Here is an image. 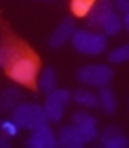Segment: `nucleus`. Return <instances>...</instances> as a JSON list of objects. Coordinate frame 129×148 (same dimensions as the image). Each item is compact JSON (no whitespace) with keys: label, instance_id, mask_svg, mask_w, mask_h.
I'll use <instances>...</instances> for the list:
<instances>
[{"label":"nucleus","instance_id":"nucleus-12","mask_svg":"<svg viewBox=\"0 0 129 148\" xmlns=\"http://www.w3.org/2000/svg\"><path fill=\"white\" fill-rule=\"evenodd\" d=\"M57 140H59V146H63V148H81L83 146V138L79 136V132L73 124L61 126V130L57 132Z\"/></svg>","mask_w":129,"mask_h":148},{"label":"nucleus","instance_id":"nucleus-3","mask_svg":"<svg viewBox=\"0 0 129 148\" xmlns=\"http://www.w3.org/2000/svg\"><path fill=\"white\" fill-rule=\"evenodd\" d=\"M8 75L18 85H32L36 81V77H38V59L34 55L22 53L8 67Z\"/></svg>","mask_w":129,"mask_h":148},{"label":"nucleus","instance_id":"nucleus-23","mask_svg":"<svg viewBox=\"0 0 129 148\" xmlns=\"http://www.w3.org/2000/svg\"><path fill=\"white\" fill-rule=\"evenodd\" d=\"M121 18H123V29H127V31H129V8L121 14Z\"/></svg>","mask_w":129,"mask_h":148},{"label":"nucleus","instance_id":"nucleus-4","mask_svg":"<svg viewBox=\"0 0 129 148\" xmlns=\"http://www.w3.org/2000/svg\"><path fill=\"white\" fill-rule=\"evenodd\" d=\"M77 79L79 83L87 85V87H105L113 81V69L109 65L97 63V65H83L77 71Z\"/></svg>","mask_w":129,"mask_h":148},{"label":"nucleus","instance_id":"nucleus-14","mask_svg":"<svg viewBox=\"0 0 129 148\" xmlns=\"http://www.w3.org/2000/svg\"><path fill=\"white\" fill-rule=\"evenodd\" d=\"M97 101H99V108L105 116H113L117 112V95L115 91L105 85V87H99V93H97Z\"/></svg>","mask_w":129,"mask_h":148},{"label":"nucleus","instance_id":"nucleus-2","mask_svg":"<svg viewBox=\"0 0 129 148\" xmlns=\"http://www.w3.org/2000/svg\"><path fill=\"white\" fill-rule=\"evenodd\" d=\"M71 45L77 53L83 55H101L107 51V35L101 31H89V29H77L71 37Z\"/></svg>","mask_w":129,"mask_h":148},{"label":"nucleus","instance_id":"nucleus-22","mask_svg":"<svg viewBox=\"0 0 129 148\" xmlns=\"http://www.w3.org/2000/svg\"><path fill=\"white\" fill-rule=\"evenodd\" d=\"M0 148H10V136H6L0 130Z\"/></svg>","mask_w":129,"mask_h":148},{"label":"nucleus","instance_id":"nucleus-6","mask_svg":"<svg viewBox=\"0 0 129 148\" xmlns=\"http://www.w3.org/2000/svg\"><path fill=\"white\" fill-rule=\"evenodd\" d=\"M71 124L77 128L79 136L83 138V144H89V142H93V140H97V138H99L97 118H95V116H91L89 112H85V110L75 112V114H73Z\"/></svg>","mask_w":129,"mask_h":148},{"label":"nucleus","instance_id":"nucleus-11","mask_svg":"<svg viewBox=\"0 0 129 148\" xmlns=\"http://www.w3.org/2000/svg\"><path fill=\"white\" fill-rule=\"evenodd\" d=\"M24 99L22 89L16 85H8L0 91V114H12V110Z\"/></svg>","mask_w":129,"mask_h":148},{"label":"nucleus","instance_id":"nucleus-19","mask_svg":"<svg viewBox=\"0 0 129 148\" xmlns=\"http://www.w3.org/2000/svg\"><path fill=\"white\" fill-rule=\"evenodd\" d=\"M95 4V0H71V10L75 16H87Z\"/></svg>","mask_w":129,"mask_h":148},{"label":"nucleus","instance_id":"nucleus-21","mask_svg":"<svg viewBox=\"0 0 129 148\" xmlns=\"http://www.w3.org/2000/svg\"><path fill=\"white\" fill-rule=\"evenodd\" d=\"M113 6H115V10L117 12H125L127 8H129V0H113Z\"/></svg>","mask_w":129,"mask_h":148},{"label":"nucleus","instance_id":"nucleus-16","mask_svg":"<svg viewBox=\"0 0 129 148\" xmlns=\"http://www.w3.org/2000/svg\"><path fill=\"white\" fill-rule=\"evenodd\" d=\"M71 97H73L75 103H79V106L85 108V110H95V108H99L97 95H95L93 91H89V89H77V91L71 93Z\"/></svg>","mask_w":129,"mask_h":148},{"label":"nucleus","instance_id":"nucleus-5","mask_svg":"<svg viewBox=\"0 0 129 148\" xmlns=\"http://www.w3.org/2000/svg\"><path fill=\"white\" fill-rule=\"evenodd\" d=\"M71 101H73V97H71L69 89H59L57 87L55 91L47 93V99H45L43 108L47 112L49 122H61V118H63V114H65V110L69 108Z\"/></svg>","mask_w":129,"mask_h":148},{"label":"nucleus","instance_id":"nucleus-7","mask_svg":"<svg viewBox=\"0 0 129 148\" xmlns=\"http://www.w3.org/2000/svg\"><path fill=\"white\" fill-rule=\"evenodd\" d=\"M28 148H57L59 146V140H57V134L53 132V128L47 124L30 130V136L26 138L24 142Z\"/></svg>","mask_w":129,"mask_h":148},{"label":"nucleus","instance_id":"nucleus-8","mask_svg":"<svg viewBox=\"0 0 129 148\" xmlns=\"http://www.w3.org/2000/svg\"><path fill=\"white\" fill-rule=\"evenodd\" d=\"M75 31H77V27H75V18H63V21L55 27V31L49 35V47H51V49H59V47H63L65 43L71 41V37L75 35Z\"/></svg>","mask_w":129,"mask_h":148},{"label":"nucleus","instance_id":"nucleus-13","mask_svg":"<svg viewBox=\"0 0 129 148\" xmlns=\"http://www.w3.org/2000/svg\"><path fill=\"white\" fill-rule=\"evenodd\" d=\"M22 47L12 43V41H4V43H0V67H4L8 69L20 55H22Z\"/></svg>","mask_w":129,"mask_h":148},{"label":"nucleus","instance_id":"nucleus-10","mask_svg":"<svg viewBox=\"0 0 129 148\" xmlns=\"http://www.w3.org/2000/svg\"><path fill=\"white\" fill-rule=\"evenodd\" d=\"M115 12V6H113V2L111 0H95V4H93V8H91V12L87 14L89 18H87V23H89V27L91 29H101V25L109 18V14H113Z\"/></svg>","mask_w":129,"mask_h":148},{"label":"nucleus","instance_id":"nucleus-15","mask_svg":"<svg viewBox=\"0 0 129 148\" xmlns=\"http://www.w3.org/2000/svg\"><path fill=\"white\" fill-rule=\"evenodd\" d=\"M38 91H43L45 95L57 89V69L55 67H45L43 71H38Z\"/></svg>","mask_w":129,"mask_h":148},{"label":"nucleus","instance_id":"nucleus-18","mask_svg":"<svg viewBox=\"0 0 129 148\" xmlns=\"http://www.w3.org/2000/svg\"><path fill=\"white\" fill-rule=\"evenodd\" d=\"M109 61L111 63H127L129 61V43L117 45L113 51H109Z\"/></svg>","mask_w":129,"mask_h":148},{"label":"nucleus","instance_id":"nucleus-9","mask_svg":"<svg viewBox=\"0 0 129 148\" xmlns=\"http://www.w3.org/2000/svg\"><path fill=\"white\" fill-rule=\"evenodd\" d=\"M99 144L103 148H125L129 146V138L121 126H105L103 132H99Z\"/></svg>","mask_w":129,"mask_h":148},{"label":"nucleus","instance_id":"nucleus-17","mask_svg":"<svg viewBox=\"0 0 129 148\" xmlns=\"http://www.w3.org/2000/svg\"><path fill=\"white\" fill-rule=\"evenodd\" d=\"M121 29H123V18H121V14L115 10L113 14H109V18L101 25V33L103 35H107V37H115V35H119L121 33Z\"/></svg>","mask_w":129,"mask_h":148},{"label":"nucleus","instance_id":"nucleus-20","mask_svg":"<svg viewBox=\"0 0 129 148\" xmlns=\"http://www.w3.org/2000/svg\"><path fill=\"white\" fill-rule=\"evenodd\" d=\"M0 130H2L6 136H10V138H14V136H18V132H20V126L12 120V118H4V120H0Z\"/></svg>","mask_w":129,"mask_h":148},{"label":"nucleus","instance_id":"nucleus-1","mask_svg":"<svg viewBox=\"0 0 129 148\" xmlns=\"http://www.w3.org/2000/svg\"><path fill=\"white\" fill-rule=\"evenodd\" d=\"M10 118L20 126V130H28V132L49 122L47 112H45V108L41 103H36V101H24V99L12 110Z\"/></svg>","mask_w":129,"mask_h":148}]
</instances>
